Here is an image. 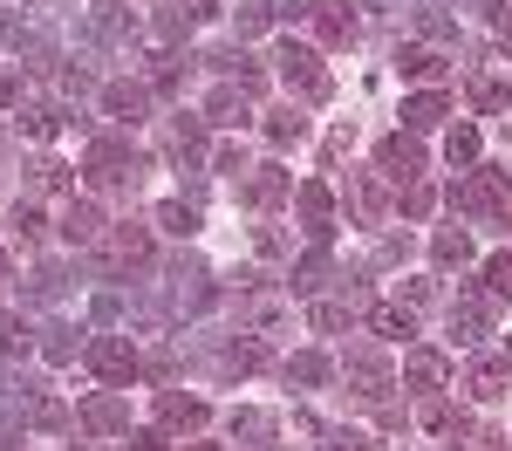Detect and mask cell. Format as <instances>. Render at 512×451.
I'll use <instances>...</instances> for the list:
<instances>
[{
	"instance_id": "obj_54",
	"label": "cell",
	"mask_w": 512,
	"mask_h": 451,
	"mask_svg": "<svg viewBox=\"0 0 512 451\" xmlns=\"http://www.w3.org/2000/svg\"><path fill=\"white\" fill-rule=\"evenodd\" d=\"M499 35L512 41V0H499Z\"/></svg>"
},
{
	"instance_id": "obj_52",
	"label": "cell",
	"mask_w": 512,
	"mask_h": 451,
	"mask_svg": "<svg viewBox=\"0 0 512 451\" xmlns=\"http://www.w3.org/2000/svg\"><path fill=\"white\" fill-rule=\"evenodd\" d=\"M14 96H21V76H14V69H0V103H14Z\"/></svg>"
},
{
	"instance_id": "obj_35",
	"label": "cell",
	"mask_w": 512,
	"mask_h": 451,
	"mask_svg": "<svg viewBox=\"0 0 512 451\" xmlns=\"http://www.w3.org/2000/svg\"><path fill=\"white\" fill-rule=\"evenodd\" d=\"M267 137L287 151V144H301V137H308V117H301V110H274V117H267Z\"/></svg>"
},
{
	"instance_id": "obj_43",
	"label": "cell",
	"mask_w": 512,
	"mask_h": 451,
	"mask_svg": "<svg viewBox=\"0 0 512 451\" xmlns=\"http://www.w3.org/2000/svg\"><path fill=\"white\" fill-rule=\"evenodd\" d=\"M21 438H28V417L7 404V410H0V451H21Z\"/></svg>"
},
{
	"instance_id": "obj_42",
	"label": "cell",
	"mask_w": 512,
	"mask_h": 451,
	"mask_svg": "<svg viewBox=\"0 0 512 451\" xmlns=\"http://www.w3.org/2000/svg\"><path fill=\"white\" fill-rule=\"evenodd\" d=\"M417 28L431 35V48H437V41H458V28H451V14H437V7H417Z\"/></svg>"
},
{
	"instance_id": "obj_2",
	"label": "cell",
	"mask_w": 512,
	"mask_h": 451,
	"mask_svg": "<svg viewBox=\"0 0 512 451\" xmlns=\"http://www.w3.org/2000/svg\"><path fill=\"white\" fill-rule=\"evenodd\" d=\"M137 178H144V158H137L123 137H96V144H89V185H96V192H130Z\"/></svg>"
},
{
	"instance_id": "obj_30",
	"label": "cell",
	"mask_w": 512,
	"mask_h": 451,
	"mask_svg": "<svg viewBox=\"0 0 512 451\" xmlns=\"http://www.w3.org/2000/svg\"><path fill=\"white\" fill-rule=\"evenodd\" d=\"M321 281H328V246H308V260H294L287 287H294V294H315Z\"/></svg>"
},
{
	"instance_id": "obj_12",
	"label": "cell",
	"mask_w": 512,
	"mask_h": 451,
	"mask_svg": "<svg viewBox=\"0 0 512 451\" xmlns=\"http://www.w3.org/2000/svg\"><path fill=\"white\" fill-rule=\"evenodd\" d=\"M396 76L437 89V82H444V55H437L431 41H403V48H396Z\"/></svg>"
},
{
	"instance_id": "obj_27",
	"label": "cell",
	"mask_w": 512,
	"mask_h": 451,
	"mask_svg": "<svg viewBox=\"0 0 512 451\" xmlns=\"http://www.w3.org/2000/svg\"><path fill=\"white\" fill-rule=\"evenodd\" d=\"M76 349H89V342H82V328H69V322H48V328H41V356H48V363H76Z\"/></svg>"
},
{
	"instance_id": "obj_49",
	"label": "cell",
	"mask_w": 512,
	"mask_h": 451,
	"mask_svg": "<svg viewBox=\"0 0 512 451\" xmlns=\"http://www.w3.org/2000/svg\"><path fill=\"white\" fill-rule=\"evenodd\" d=\"M130 451H171V445H164V431H130Z\"/></svg>"
},
{
	"instance_id": "obj_9",
	"label": "cell",
	"mask_w": 512,
	"mask_h": 451,
	"mask_svg": "<svg viewBox=\"0 0 512 451\" xmlns=\"http://www.w3.org/2000/svg\"><path fill=\"white\" fill-rule=\"evenodd\" d=\"M14 410H21L35 431H69V404H62L55 390H41V383H14Z\"/></svg>"
},
{
	"instance_id": "obj_47",
	"label": "cell",
	"mask_w": 512,
	"mask_h": 451,
	"mask_svg": "<svg viewBox=\"0 0 512 451\" xmlns=\"http://www.w3.org/2000/svg\"><path fill=\"white\" fill-rule=\"evenodd\" d=\"M62 89H69V96H89V89H96V76H89V69H76V62H69V69H62Z\"/></svg>"
},
{
	"instance_id": "obj_51",
	"label": "cell",
	"mask_w": 512,
	"mask_h": 451,
	"mask_svg": "<svg viewBox=\"0 0 512 451\" xmlns=\"http://www.w3.org/2000/svg\"><path fill=\"white\" fill-rule=\"evenodd\" d=\"M308 7L315 0H274V14H287V21H308Z\"/></svg>"
},
{
	"instance_id": "obj_13",
	"label": "cell",
	"mask_w": 512,
	"mask_h": 451,
	"mask_svg": "<svg viewBox=\"0 0 512 451\" xmlns=\"http://www.w3.org/2000/svg\"><path fill=\"white\" fill-rule=\"evenodd\" d=\"M308 21H315V35L328 41V48H349V41H355V7H349V0H315Z\"/></svg>"
},
{
	"instance_id": "obj_56",
	"label": "cell",
	"mask_w": 512,
	"mask_h": 451,
	"mask_svg": "<svg viewBox=\"0 0 512 451\" xmlns=\"http://www.w3.org/2000/svg\"><path fill=\"white\" fill-rule=\"evenodd\" d=\"M0 281H7V253H0Z\"/></svg>"
},
{
	"instance_id": "obj_17",
	"label": "cell",
	"mask_w": 512,
	"mask_h": 451,
	"mask_svg": "<svg viewBox=\"0 0 512 451\" xmlns=\"http://www.w3.org/2000/svg\"><path fill=\"white\" fill-rule=\"evenodd\" d=\"M82 424H89V431H123V438H130V404H123L117 390H96V397H82Z\"/></svg>"
},
{
	"instance_id": "obj_24",
	"label": "cell",
	"mask_w": 512,
	"mask_h": 451,
	"mask_svg": "<svg viewBox=\"0 0 512 451\" xmlns=\"http://www.w3.org/2000/svg\"><path fill=\"white\" fill-rule=\"evenodd\" d=\"M444 117H451V96H444V89H424V96L403 103V130H410V137H417V130H437Z\"/></svg>"
},
{
	"instance_id": "obj_36",
	"label": "cell",
	"mask_w": 512,
	"mask_h": 451,
	"mask_svg": "<svg viewBox=\"0 0 512 451\" xmlns=\"http://www.w3.org/2000/svg\"><path fill=\"white\" fill-rule=\"evenodd\" d=\"M62 287H69V274H62V267H55V260H41L35 274H28V301H55V294H62Z\"/></svg>"
},
{
	"instance_id": "obj_31",
	"label": "cell",
	"mask_w": 512,
	"mask_h": 451,
	"mask_svg": "<svg viewBox=\"0 0 512 451\" xmlns=\"http://www.w3.org/2000/svg\"><path fill=\"white\" fill-rule=\"evenodd\" d=\"M287 383H301V390H321V383H328V356H315V349L287 356Z\"/></svg>"
},
{
	"instance_id": "obj_41",
	"label": "cell",
	"mask_w": 512,
	"mask_h": 451,
	"mask_svg": "<svg viewBox=\"0 0 512 451\" xmlns=\"http://www.w3.org/2000/svg\"><path fill=\"white\" fill-rule=\"evenodd\" d=\"M485 287H492L499 301H512V253H492V260H485Z\"/></svg>"
},
{
	"instance_id": "obj_3",
	"label": "cell",
	"mask_w": 512,
	"mask_h": 451,
	"mask_svg": "<svg viewBox=\"0 0 512 451\" xmlns=\"http://www.w3.org/2000/svg\"><path fill=\"white\" fill-rule=\"evenodd\" d=\"M342 376L355 383V397H362V404H390V390H396V369L383 363L376 349H362V342L342 356Z\"/></svg>"
},
{
	"instance_id": "obj_46",
	"label": "cell",
	"mask_w": 512,
	"mask_h": 451,
	"mask_svg": "<svg viewBox=\"0 0 512 451\" xmlns=\"http://www.w3.org/2000/svg\"><path fill=\"white\" fill-rule=\"evenodd\" d=\"M321 451H369L362 431H321Z\"/></svg>"
},
{
	"instance_id": "obj_7",
	"label": "cell",
	"mask_w": 512,
	"mask_h": 451,
	"mask_svg": "<svg viewBox=\"0 0 512 451\" xmlns=\"http://www.w3.org/2000/svg\"><path fill=\"white\" fill-rule=\"evenodd\" d=\"M294 212H301V226H308V246H335V199H328L321 178L294 185Z\"/></svg>"
},
{
	"instance_id": "obj_6",
	"label": "cell",
	"mask_w": 512,
	"mask_h": 451,
	"mask_svg": "<svg viewBox=\"0 0 512 451\" xmlns=\"http://www.w3.org/2000/svg\"><path fill=\"white\" fill-rule=\"evenodd\" d=\"M506 185L512 171H472L465 185H451V205L472 212V219H492V212H506Z\"/></svg>"
},
{
	"instance_id": "obj_22",
	"label": "cell",
	"mask_w": 512,
	"mask_h": 451,
	"mask_svg": "<svg viewBox=\"0 0 512 451\" xmlns=\"http://www.w3.org/2000/svg\"><path fill=\"white\" fill-rule=\"evenodd\" d=\"M465 96H472V110L499 117V110L512 103V82H506V76H492V69H472V76H465Z\"/></svg>"
},
{
	"instance_id": "obj_48",
	"label": "cell",
	"mask_w": 512,
	"mask_h": 451,
	"mask_svg": "<svg viewBox=\"0 0 512 451\" xmlns=\"http://www.w3.org/2000/svg\"><path fill=\"white\" fill-rule=\"evenodd\" d=\"M219 171H233V178H239V171H253V164H246L239 144H219Z\"/></svg>"
},
{
	"instance_id": "obj_39",
	"label": "cell",
	"mask_w": 512,
	"mask_h": 451,
	"mask_svg": "<svg viewBox=\"0 0 512 451\" xmlns=\"http://www.w3.org/2000/svg\"><path fill=\"white\" fill-rule=\"evenodd\" d=\"M41 226H48V219H41V205H35V199L14 205V240H21V246H35V240H41Z\"/></svg>"
},
{
	"instance_id": "obj_26",
	"label": "cell",
	"mask_w": 512,
	"mask_h": 451,
	"mask_svg": "<svg viewBox=\"0 0 512 451\" xmlns=\"http://www.w3.org/2000/svg\"><path fill=\"white\" fill-rule=\"evenodd\" d=\"M362 322L376 328V335H383V342H410V335H417V315H410V308H403V301H396V308H369V315H362Z\"/></svg>"
},
{
	"instance_id": "obj_15",
	"label": "cell",
	"mask_w": 512,
	"mask_h": 451,
	"mask_svg": "<svg viewBox=\"0 0 512 451\" xmlns=\"http://www.w3.org/2000/svg\"><path fill=\"white\" fill-rule=\"evenodd\" d=\"M89 35L96 41H137V21L123 0H89Z\"/></svg>"
},
{
	"instance_id": "obj_37",
	"label": "cell",
	"mask_w": 512,
	"mask_h": 451,
	"mask_svg": "<svg viewBox=\"0 0 512 451\" xmlns=\"http://www.w3.org/2000/svg\"><path fill=\"white\" fill-rule=\"evenodd\" d=\"M444 158H451V164H478V130H472V123H451V137H444Z\"/></svg>"
},
{
	"instance_id": "obj_19",
	"label": "cell",
	"mask_w": 512,
	"mask_h": 451,
	"mask_svg": "<svg viewBox=\"0 0 512 451\" xmlns=\"http://www.w3.org/2000/svg\"><path fill=\"white\" fill-rule=\"evenodd\" d=\"M506 383H512V363H506V356H478V363L465 369V390H472L478 404H492V397H506Z\"/></svg>"
},
{
	"instance_id": "obj_40",
	"label": "cell",
	"mask_w": 512,
	"mask_h": 451,
	"mask_svg": "<svg viewBox=\"0 0 512 451\" xmlns=\"http://www.w3.org/2000/svg\"><path fill=\"white\" fill-rule=\"evenodd\" d=\"M21 130H28L35 144H55V130H62V110H28V117H21Z\"/></svg>"
},
{
	"instance_id": "obj_4",
	"label": "cell",
	"mask_w": 512,
	"mask_h": 451,
	"mask_svg": "<svg viewBox=\"0 0 512 451\" xmlns=\"http://www.w3.org/2000/svg\"><path fill=\"white\" fill-rule=\"evenodd\" d=\"M492 301H499L492 287H458V301H451V342H465V349L485 342L492 335Z\"/></svg>"
},
{
	"instance_id": "obj_25",
	"label": "cell",
	"mask_w": 512,
	"mask_h": 451,
	"mask_svg": "<svg viewBox=\"0 0 512 451\" xmlns=\"http://www.w3.org/2000/svg\"><path fill=\"white\" fill-rule=\"evenodd\" d=\"M267 363V342H260V335H233V342H226V349H219V369H226V376H246V369H260Z\"/></svg>"
},
{
	"instance_id": "obj_23",
	"label": "cell",
	"mask_w": 512,
	"mask_h": 451,
	"mask_svg": "<svg viewBox=\"0 0 512 451\" xmlns=\"http://www.w3.org/2000/svg\"><path fill=\"white\" fill-rule=\"evenodd\" d=\"M103 110H110L117 123H144V117H151V89H137V82H110V89H103Z\"/></svg>"
},
{
	"instance_id": "obj_20",
	"label": "cell",
	"mask_w": 512,
	"mask_h": 451,
	"mask_svg": "<svg viewBox=\"0 0 512 451\" xmlns=\"http://www.w3.org/2000/svg\"><path fill=\"white\" fill-rule=\"evenodd\" d=\"M62 240L69 246H96L103 240V212H96V199H69L62 205Z\"/></svg>"
},
{
	"instance_id": "obj_44",
	"label": "cell",
	"mask_w": 512,
	"mask_h": 451,
	"mask_svg": "<svg viewBox=\"0 0 512 451\" xmlns=\"http://www.w3.org/2000/svg\"><path fill=\"white\" fill-rule=\"evenodd\" d=\"M192 35V14H185V7H164L158 14V41H185Z\"/></svg>"
},
{
	"instance_id": "obj_33",
	"label": "cell",
	"mask_w": 512,
	"mask_h": 451,
	"mask_svg": "<svg viewBox=\"0 0 512 451\" xmlns=\"http://www.w3.org/2000/svg\"><path fill=\"white\" fill-rule=\"evenodd\" d=\"M267 21H274V0H239V7H233V28H239V41L267 35Z\"/></svg>"
},
{
	"instance_id": "obj_1",
	"label": "cell",
	"mask_w": 512,
	"mask_h": 451,
	"mask_svg": "<svg viewBox=\"0 0 512 451\" xmlns=\"http://www.w3.org/2000/svg\"><path fill=\"white\" fill-rule=\"evenodd\" d=\"M274 62H280V82H287V89H294L301 103H328V96H335V76L321 69L315 48H301V41H280Z\"/></svg>"
},
{
	"instance_id": "obj_14",
	"label": "cell",
	"mask_w": 512,
	"mask_h": 451,
	"mask_svg": "<svg viewBox=\"0 0 512 451\" xmlns=\"http://www.w3.org/2000/svg\"><path fill=\"white\" fill-rule=\"evenodd\" d=\"M239 192H246V205H260V212H274V205L287 199V192H294V178H287L280 164H260V171H246V185H239Z\"/></svg>"
},
{
	"instance_id": "obj_38",
	"label": "cell",
	"mask_w": 512,
	"mask_h": 451,
	"mask_svg": "<svg viewBox=\"0 0 512 451\" xmlns=\"http://www.w3.org/2000/svg\"><path fill=\"white\" fill-rule=\"evenodd\" d=\"M35 192H69V199H76V178H69V164L41 158V164H35Z\"/></svg>"
},
{
	"instance_id": "obj_53",
	"label": "cell",
	"mask_w": 512,
	"mask_h": 451,
	"mask_svg": "<svg viewBox=\"0 0 512 451\" xmlns=\"http://www.w3.org/2000/svg\"><path fill=\"white\" fill-rule=\"evenodd\" d=\"M185 14H192V21H212V14H219V0H192Z\"/></svg>"
},
{
	"instance_id": "obj_18",
	"label": "cell",
	"mask_w": 512,
	"mask_h": 451,
	"mask_svg": "<svg viewBox=\"0 0 512 451\" xmlns=\"http://www.w3.org/2000/svg\"><path fill=\"white\" fill-rule=\"evenodd\" d=\"M444 376H451V363H444V349H410V356H403V383H410L417 397H431V390L444 383Z\"/></svg>"
},
{
	"instance_id": "obj_34",
	"label": "cell",
	"mask_w": 512,
	"mask_h": 451,
	"mask_svg": "<svg viewBox=\"0 0 512 451\" xmlns=\"http://www.w3.org/2000/svg\"><path fill=\"white\" fill-rule=\"evenodd\" d=\"M308 322H315L321 335H342V328H355V308H349V301H315Z\"/></svg>"
},
{
	"instance_id": "obj_5",
	"label": "cell",
	"mask_w": 512,
	"mask_h": 451,
	"mask_svg": "<svg viewBox=\"0 0 512 451\" xmlns=\"http://www.w3.org/2000/svg\"><path fill=\"white\" fill-rule=\"evenodd\" d=\"M82 363L96 369L103 383H130V376L144 369V356H137V342H130V335H96V342L82 349Z\"/></svg>"
},
{
	"instance_id": "obj_21",
	"label": "cell",
	"mask_w": 512,
	"mask_h": 451,
	"mask_svg": "<svg viewBox=\"0 0 512 451\" xmlns=\"http://www.w3.org/2000/svg\"><path fill=\"white\" fill-rule=\"evenodd\" d=\"M158 417L171 424V431H205V417H212V410H205V397H185V390H164V397H158Z\"/></svg>"
},
{
	"instance_id": "obj_8",
	"label": "cell",
	"mask_w": 512,
	"mask_h": 451,
	"mask_svg": "<svg viewBox=\"0 0 512 451\" xmlns=\"http://www.w3.org/2000/svg\"><path fill=\"white\" fill-rule=\"evenodd\" d=\"M376 171H383L390 185H417V178H424V144L403 137V130L383 137V144H376Z\"/></svg>"
},
{
	"instance_id": "obj_45",
	"label": "cell",
	"mask_w": 512,
	"mask_h": 451,
	"mask_svg": "<svg viewBox=\"0 0 512 451\" xmlns=\"http://www.w3.org/2000/svg\"><path fill=\"white\" fill-rule=\"evenodd\" d=\"M431 205H437V192L424 185V178H417V185L403 192V212H410V219H431Z\"/></svg>"
},
{
	"instance_id": "obj_29",
	"label": "cell",
	"mask_w": 512,
	"mask_h": 451,
	"mask_svg": "<svg viewBox=\"0 0 512 451\" xmlns=\"http://www.w3.org/2000/svg\"><path fill=\"white\" fill-rule=\"evenodd\" d=\"M431 260L437 267H465V260H472V233H465V226H444L431 240Z\"/></svg>"
},
{
	"instance_id": "obj_11",
	"label": "cell",
	"mask_w": 512,
	"mask_h": 451,
	"mask_svg": "<svg viewBox=\"0 0 512 451\" xmlns=\"http://www.w3.org/2000/svg\"><path fill=\"white\" fill-rule=\"evenodd\" d=\"M205 123H212V130H246V123H253V96H246L239 82H219V89L205 96Z\"/></svg>"
},
{
	"instance_id": "obj_10",
	"label": "cell",
	"mask_w": 512,
	"mask_h": 451,
	"mask_svg": "<svg viewBox=\"0 0 512 451\" xmlns=\"http://www.w3.org/2000/svg\"><path fill=\"white\" fill-rule=\"evenodd\" d=\"M342 199H349L355 226H390V199H383V185H376L369 171H349V185H342Z\"/></svg>"
},
{
	"instance_id": "obj_55",
	"label": "cell",
	"mask_w": 512,
	"mask_h": 451,
	"mask_svg": "<svg viewBox=\"0 0 512 451\" xmlns=\"http://www.w3.org/2000/svg\"><path fill=\"white\" fill-rule=\"evenodd\" d=\"M185 451H226V445H185Z\"/></svg>"
},
{
	"instance_id": "obj_32",
	"label": "cell",
	"mask_w": 512,
	"mask_h": 451,
	"mask_svg": "<svg viewBox=\"0 0 512 451\" xmlns=\"http://www.w3.org/2000/svg\"><path fill=\"white\" fill-rule=\"evenodd\" d=\"M158 226H164V233H178V240H192V233H198V205L192 199H164L158 205Z\"/></svg>"
},
{
	"instance_id": "obj_28",
	"label": "cell",
	"mask_w": 512,
	"mask_h": 451,
	"mask_svg": "<svg viewBox=\"0 0 512 451\" xmlns=\"http://www.w3.org/2000/svg\"><path fill=\"white\" fill-rule=\"evenodd\" d=\"M233 438H246V445H274L280 417L274 410H233Z\"/></svg>"
},
{
	"instance_id": "obj_16",
	"label": "cell",
	"mask_w": 512,
	"mask_h": 451,
	"mask_svg": "<svg viewBox=\"0 0 512 451\" xmlns=\"http://www.w3.org/2000/svg\"><path fill=\"white\" fill-rule=\"evenodd\" d=\"M110 267H151V226L123 219L117 233H110Z\"/></svg>"
},
{
	"instance_id": "obj_50",
	"label": "cell",
	"mask_w": 512,
	"mask_h": 451,
	"mask_svg": "<svg viewBox=\"0 0 512 451\" xmlns=\"http://www.w3.org/2000/svg\"><path fill=\"white\" fill-rule=\"evenodd\" d=\"M260 253H267V260H280V253H287V240H280L274 226H260Z\"/></svg>"
}]
</instances>
